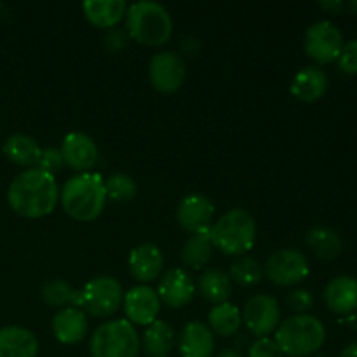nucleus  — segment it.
I'll return each mask as SVG.
<instances>
[{
  "label": "nucleus",
  "mask_w": 357,
  "mask_h": 357,
  "mask_svg": "<svg viewBox=\"0 0 357 357\" xmlns=\"http://www.w3.org/2000/svg\"><path fill=\"white\" fill-rule=\"evenodd\" d=\"M10 209L23 218H44L59 202V188L54 176L38 167L17 174L7 190Z\"/></svg>",
  "instance_id": "obj_1"
},
{
  "label": "nucleus",
  "mask_w": 357,
  "mask_h": 357,
  "mask_svg": "<svg viewBox=\"0 0 357 357\" xmlns=\"http://www.w3.org/2000/svg\"><path fill=\"white\" fill-rule=\"evenodd\" d=\"M107 187L98 173H80L70 178L59 192V202L72 220L87 223L96 220L107 204Z\"/></svg>",
  "instance_id": "obj_2"
},
{
  "label": "nucleus",
  "mask_w": 357,
  "mask_h": 357,
  "mask_svg": "<svg viewBox=\"0 0 357 357\" xmlns=\"http://www.w3.org/2000/svg\"><path fill=\"white\" fill-rule=\"evenodd\" d=\"M126 28L129 37L139 44L159 47L167 44L173 35V20L164 6L152 0H142L128 7Z\"/></svg>",
  "instance_id": "obj_3"
},
{
  "label": "nucleus",
  "mask_w": 357,
  "mask_h": 357,
  "mask_svg": "<svg viewBox=\"0 0 357 357\" xmlns=\"http://www.w3.org/2000/svg\"><path fill=\"white\" fill-rule=\"evenodd\" d=\"M326 340V328L310 314H298L281 321L275 330L274 342L282 356L305 357L314 356Z\"/></svg>",
  "instance_id": "obj_4"
},
{
  "label": "nucleus",
  "mask_w": 357,
  "mask_h": 357,
  "mask_svg": "<svg viewBox=\"0 0 357 357\" xmlns=\"http://www.w3.org/2000/svg\"><path fill=\"white\" fill-rule=\"evenodd\" d=\"M211 239L215 248L225 255H243L253 248L257 239V222L243 208L227 211L211 227Z\"/></svg>",
  "instance_id": "obj_5"
},
{
  "label": "nucleus",
  "mask_w": 357,
  "mask_h": 357,
  "mask_svg": "<svg viewBox=\"0 0 357 357\" xmlns=\"http://www.w3.org/2000/svg\"><path fill=\"white\" fill-rule=\"evenodd\" d=\"M142 340L128 319H112L100 324L89 342L93 357H138Z\"/></svg>",
  "instance_id": "obj_6"
},
{
  "label": "nucleus",
  "mask_w": 357,
  "mask_h": 357,
  "mask_svg": "<svg viewBox=\"0 0 357 357\" xmlns=\"http://www.w3.org/2000/svg\"><path fill=\"white\" fill-rule=\"evenodd\" d=\"M124 291L117 279L101 275L87 282L82 289V309L93 317L112 316L122 307Z\"/></svg>",
  "instance_id": "obj_7"
},
{
  "label": "nucleus",
  "mask_w": 357,
  "mask_h": 357,
  "mask_svg": "<svg viewBox=\"0 0 357 357\" xmlns=\"http://www.w3.org/2000/svg\"><path fill=\"white\" fill-rule=\"evenodd\" d=\"M264 274L275 286H295L309 275V261L305 255L293 248L279 250L267 258Z\"/></svg>",
  "instance_id": "obj_8"
},
{
  "label": "nucleus",
  "mask_w": 357,
  "mask_h": 357,
  "mask_svg": "<svg viewBox=\"0 0 357 357\" xmlns=\"http://www.w3.org/2000/svg\"><path fill=\"white\" fill-rule=\"evenodd\" d=\"M307 56L319 65L337 61L344 47V35L331 21H317L305 31L303 40Z\"/></svg>",
  "instance_id": "obj_9"
},
{
  "label": "nucleus",
  "mask_w": 357,
  "mask_h": 357,
  "mask_svg": "<svg viewBox=\"0 0 357 357\" xmlns=\"http://www.w3.org/2000/svg\"><path fill=\"white\" fill-rule=\"evenodd\" d=\"M243 323L257 338H265L278 330L281 324V309L274 296L255 295L244 305Z\"/></svg>",
  "instance_id": "obj_10"
},
{
  "label": "nucleus",
  "mask_w": 357,
  "mask_h": 357,
  "mask_svg": "<svg viewBox=\"0 0 357 357\" xmlns=\"http://www.w3.org/2000/svg\"><path fill=\"white\" fill-rule=\"evenodd\" d=\"M187 66L178 52H157L149 65V79L153 89L162 94L176 93L185 82Z\"/></svg>",
  "instance_id": "obj_11"
},
{
  "label": "nucleus",
  "mask_w": 357,
  "mask_h": 357,
  "mask_svg": "<svg viewBox=\"0 0 357 357\" xmlns=\"http://www.w3.org/2000/svg\"><path fill=\"white\" fill-rule=\"evenodd\" d=\"M122 309L126 312V319L132 326L135 324L136 326H150L153 321H157V316H159V295L150 286H135L128 293H124Z\"/></svg>",
  "instance_id": "obj_12"
},
{
  "label": "nucleus",
  "mask_w": 357,
  "mask_h": 357,
  "mask_svg": "<svg viewBox=\"0 0 357 357\" xmlns=\"http://www.w3.org/2000/svg\"><path fill=\"white\" fill-rule=\"evenodd\" d=\"M215 204L202 194L185 195L176 208V220L183 230L188 234L206 232L211 229Z\"/></svg>",
  "instance_id": "obj_13"
},
{
  "label": "nucleus",
  "mask_w": 357,
  "mask_h": 357,
  "mask_svg": "<svg viewBox=\"0 0 357 357\" xmlns=\"http://www.w3.org/2000/svg\"><path fill=\"white\" fill-rule=\"evenodd\" d=\"M61 155L65 159V166L77 173H91L100 159V150L94 139L86 132H70L61 143Z\"/></svg>",
  "instance_id": "obj_14"
},
{
  "label": "nucleus",
  "mask_w": 357,
  "mask_h": 357,
  "mask_svg": "<svg viewBox=\"0 0 357 357\" xmlns=\"http://www.w3.org/2000/svg\"><path fill=\"white\" fill-rule=\"evenodd\" d=\"M160 302L166 303L171 309H181L188 305L195 295V282L190 272L185 268H171L160 278L159 281Z\"/></svg>",
  "instance_id": "obj_15"
},
{
  "label": "nucleus",
  "mask_w": 357,
  "mask_h": 357,
  "mask_svg": "<svg viewBox=\"0 0 357 357\" xmlns=\"http://www.w3.org/2000/svg\"><path fill=\"white\" fill-rule=\"evenodd\" d=\"M164 268V255L159 246L152 243H143L132 248L129 253V272L139 282H152L160 278Z\"/></svg>",
  "instance_id": "obj_16"
},
{
  "label": "nucleus",
  "mask_w": 357,
  "mask_h": 357,
  "mask_svg": "<svg viewBox=\"0 0 357 357\" xmlns=\"http://www.w3.org/2000/svg\"><path fill=\"white\" fill-rule=\"evenodd\" d=\"M178 349L181 357H211L215 352V333L209 330L208 324L190 321L181 330Z\"/></svg>",
  "instance_id": "obj_17"
},
{
  "label": "nucleus",
  "mask_w": 357,
  "mask_h": 357,
  "mask_svg": "<svg viewBox=\"0 0 357 357\" xmlns=\"http://www.w3.org/2000/svg\"><path fill=\"white\" fill-rule=\"evenodd\" d=\"M87 330H89V323H87L86 312L77 307L58 310L52 319V333L56 340L65 345L79 344L87 335Z\"/></svg>",
  "instance_id": "obj_18"
},
{
  "label": "nucleus",
  "mask_w": 357,
  "mask_h": 357,
  "mask_svg": "<svg viewBox=\"0 0 357 357\" xmlns=\"http://www.w3.org/2000/svg\"><path fill=\"white\" fill-rule=\"evenodd\" d=\"M324 302L328 309L338 316L354 312L357 309V279L351 275L331 279L324 289Z\"/></svg>",
  "instance_id": "obj_19"
},
{
  "label": "nucleus",
  "mask_w": 357,
  "mask_h": 357,
  "mask_svg": "<svg viewBox=\"0 0 357 357\" xmlns=\"http://www.w3.org/2000/svg\"><path fill=\"white\" fill-rule=\"evenodd\" d=\"M328 91V75L319 66H305L291 82V94L303 103L321 100Z\"/></svg>",
  "instance_id": "obj_20"
},
{
  "label": "nucleus",
  "mask_w": 357,
  "mask_h": 357,
  "mask_svg": "<svg viewBox=\"0 0 357 357\" xmlns=\"http://www.w3.org/2000/svg\"><path fill=\"white\" fill-rule=\"evenodd\" d=\"M38 340L21 326L0 328V357H37Z\"/></svg>",
  "instance_id": "obj_21"
},
{
  "label": "nucleus",
  "mask_w": 357,
  "mask_h": 357,
  "mask_svg": "<svg viewBox=\"0 0 357 357\" xmlns=\"http://www.w3.org/2000/svg\"><path fill=\"white\" fill-rule=\"evenodd\" d=\"M82 9L87 21L101 30H114L128 13L124 0H87Z\"/></svg>",
  "instance_id": "obj_22"
},
{
  "label": "nucleus",
  "mask_w": 357,
  "mask_h": 357,
  "mask_svg": "<svg viewBox=\"0 0 357 357\" xmlns=\"http://www.w3.org/2000/svg\"><path fill=\"white\" fill-rule=\"evenodd\" d=\"M176 345V331L166 321H153L143 333L142 349L149 357H167Z\"/></svg>",
  "instance_id": "obj_23"
},
{
  "label": "nucleus",
  "mask_w": 357,
  "mask_h": 357,
  "mask_svg": "<svg viewBox=\"0 0 357 357\" xmlns=\"http://www.w3.org/2000/svg\"><path fill=\"white\" fill-rule=\"evenodd\" d=\"M42 300L51 309H66V307H77L82 309V289H75L70 282L63 279H52L42 286Z\"/></svg>",
  "instance_id": "obj_24"
},
{
  "label": "nucleus",
  "mask_w": 357,
  "mask_h": 357,
  "mask_svg": "<svg viewBox=\"0 0 357 357\" xmlns=\"http://www.w3.org/2000/svg\"><path fill=\"white\" fill-rule=\"evenodd\" d=\"M3 155L17 166H37L40 160L42 149L31 136L28 135H13L3 143Z\"/></svg>",
  "instance_id": "obj_25"
},
{
  "label": "nucleus",
  "mask_w": 357,
  "mask_h": 357,
  "mask_svg": "<svg viewBox=\"0 0 357 357\" xmlns=\"http://www.w3.org/2000/svg\"><path fill=\"white\" fill-rule=\"evenodd\" d=\"M197 289L202 298L220 305V303L229 302L230 295H232V279L218 268H209V271L202 272L199 278Z\"/></svg>",
  "instance_id": "obj_26"
},
{
  "label": "nucleus",
  "mask_w": 357,
  "mask_h": 357,
  "mask_svg": "<svg viewBox=\"0 0 357 357\" xmlns=\"http://www.w3.org/2000/svg\"><path fill=\"white\" fill-rule=\"evenodd\" d=\"M209 230L192 234V236L185 241L183 248H181V261H183L185 267L192 268V271H199V268H202L209 260H211L215 244H213L211 232H209Z\"/></svg>",
  "instance_id": "obj_27"
},
{
  "label": "nucleus",
  "mask_w": 357,
  "mask_h": 357,
  "mask_svg": "<svg viewBox=\"0 0 357 357\" xmlns=\"http://www.w3.org/2000/svg\"><path fill=\"white\" fill-rule=\"evenodd\" d=\"M307 246L321 260H335L344 250L340 236L328 227H314L305 236Z\"/></svg>",
  "instance_id": "obj_28"
},
{
  "label": "nucleus",
  "mask_w": 357,
  "mask_h": 357,
  "mask_svg": "<svg viewBox=\"0 0 357 357\" xmlns=\"http://www.w3.org/2000/svg\"><path fill=\"white\" fill-rule=\"evenodd\" d=\"M208 323L209 330L213 333L220 335L223 338H230L234 335H237V331L241 330V324H243V316H241V310L237 309L232 303H220L215 305L208 314Z\"/></svg>",
  "instance_id": "obj_29"
},
{
  "label": "nucleus",
  "mask_w": 357,
  "mask_h": 357,
  "mask_svg": "<svg viewBox=\"0 0 357 357\" xmlns=\"http://www.w3.org/2000/svg\"><path fill=\"white\" fill-rule=\"evenodd\" d=\"M264 275L265 274L261 264L251 257H243L230 265L229 278L239 286H243V288H251V286L260 284Z\"/></svg>",
  "instance_id": "obj_30"
},
{
  "label": "nucleus",
  "mask_w": 357,
  "mask_h": 357,
  "mask_svg": "<svg viewBox=\"0 0 357 357\" xmlns=\"http://www.w3.org/2000/svg\"><path fill=\"white\" fill-rule=\"evenodd\" d=\"M105 187H107V195L108 199H112L114 202H129L136 197L138 194V187H136V181L132 180L129 174H112L107 181H105Z\"/></svg>",
  "instance_id": "obj_31"
},
{
  "label": "nucleus",
  "mask_w": 357,
  "mask_h": 357,
  "mask_svg": "<svg viewBox=\"0 0 357 357\" xmlns=\"http://www.w3.org/2000/svg\"><path fill=\"white\" fill-rule=\"evenodd\" d=\"M37 167L38 169L45 171V173L52 174V176L61 173L63 167H65V159H63L61 155V150L54 149V146H49V149L42 150V155H40V160H38Z\"/></svg>",
  "instance_id": "obj_32"
},
{
  "label": "nucleus",
  "mask_w": 357,
  "mask_h": 357,
  "mask_svg": "<svg viewBox=\"0 0 357 357\" xmlns=\"http://www.w3.org/2000/svg\"><path fill=\"white\" fill-rule=\"evenodd\" d=\"M286 303L295 312V316H298V314H307L312 309L314 296L309 289H295V291H291L288 295Z\"/></svg>",
  "instance_id": "obj_33"
},
{
  "label": "nucleus",
  "mask_w": 357,
  "mask_h": 357,
  "mask_svg": "<svg viewBox=\"0 0 357 357\" xmlns=\"http://www.w3.org/2000/svg\"><path fill=\"white\" fill-rule=\"evenodd\" d=\"M338 68L349 75H357V38L356 40L347 42L342 47L340 56L337 59Z\"/></svg>",
  "instance_id": "obj_34"
},
{
  "label": "nucleus",
  "mask_w": 357,
  "mask_h": 357,
  "mask_svg": "<svg viewBox=\"0 0 357 357\" xmlns=\"http://www.w3.org/2000/svg\"><path fill=\"white\" fill-rule=\"evenodd\" d=\"M248 357H284L282 352L279 351L278 344H275L272 338H258L257 342H253L248 352Z\"/></svg>",
  "instance_id": "obj_35"
},
{
  "label": "nucleus",
  "mask_w": 357,
  "mask_h": 357,
  "mask_svg": "<svg viewBox=\"0 0 357 357\" xmlns=\"http://www.w3.org/2000/svg\"><path fill=\"white\" fill-rule=\"evenodd\" d=\"M126 45H128V33H124V31L108 30V33L105 35V47H107L108 51H121Z\"/></svg>",
  "instance_id": "obj_36"
},
{
  "label": "nucleus",
  "mask_w": 357,
  "mask_h": 357,
  "mask_svg": "<svg viewBox=\"0 0 357 357\" xmlns=\"http://www.w3.org/2000/svg\"><path fill=\"white\" fill-rule=\"evenodd\" d=\"M319 7L326 13H340L344 9V2H340V0H324V2H319Z\"/></svg>",
  "instance_id": "obj_37"
},
{
  "label": "nucleus",
  "mask_w": 357,
  "mask_h": 357,
  "mask_svg": "<svg viewBox=\"0 0 357 357\" xmlns=\"http://www.w3.org/2000/svg\"><path fill=\"white\" fill-rule=\"evenodd\" d=\"M340 357H357V342H354V344L347 345V347L342 351Z\"/></svg>",
  "instance_id": "obj_38"
},
{
  "label": "nucleus",
  "mask_w": 357,
  "mask_h": 357,
  "mask_svg": "<svg viewBox=\"0 0 357 357\" xmlns=\"http://www.w3.org/2000/svg\"><path fill=\"white\" fill-rule=\"evenodd\" d=\"M216 357H244L239 351H234V349H227V351H222Z\"/></svg>",
  "instance_id": "obj_39"
},
{
  "label": "nucleus",
  "mask_w": 357,
  "mask_h": 357,
  "mask_svg": "<svg viewBox=\"0 0 357 357\" xmlns=\"http://www.w3.org/2000/svg\"><path fill=\"white\" fill-rule=\"evenodd\" d=\"M349 7H351V10H352V13H354L356 16H357V0H352V2L349 3Z\"/></svg>",
  "instance_id": "obj_40"
},
{
  "label": "nucleus",
  "mask_w": 357,
  "mask_h": 357,
  "mask_svg": "<svg viewBox=\"0 0 357 357\" xmlns=\"http://www.w3.org/2000/svg\"><path fill=\"white\" fill-rule=\"evenodd\" d=\"M310 357H326V356H323V354H314V356H310Z\"/></svg>",
  "instance_id": "obj_41"
}]
</instances>
